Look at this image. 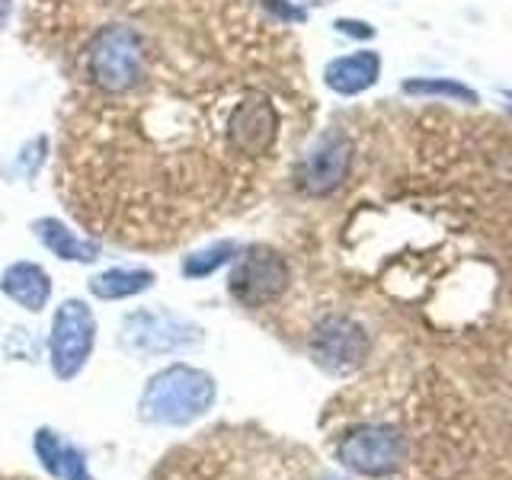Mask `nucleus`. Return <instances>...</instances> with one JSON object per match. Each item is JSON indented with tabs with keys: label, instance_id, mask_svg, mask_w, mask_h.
Here are the masks:
<instances>
[{
	"label": "nucleus",
	"instance_id": "1",
	"mask_svg": "<svg viewBox=\"0 0 512 480\" xmlns=\"http://www.w3.org/2000/svg\"><path fill=\"white\" fill-rule=\"evenodd\" d=\"M240 0H183L144 26L132 80L71 93L58 192L90 234L167 250L240 212L285 138L292 52Z\"/></svg>",
	"mask_w": 512,
	"mask_h": 480
},
{
	"label": "nucleus",
	"instance_id": "15",
	"mask_svg": "<svg viewBox=\"0 0 512 480\" xmlns=\"http://www.w3.org/2000/svg\"><path fill=\"white\" fill-rule=\"evenodd\" d=\"M404 90L407 93H429V96H452V100L477 103V93L468 90L464 84H455V80H407Z\"/></svg>",
	"mask_w": 512,
	"mask_h": 480
},
{
	"label": "nucleus",
	"instance_id": "5",
	"mask_svg": "<svg viewBox=\"0 0 512 480\" xmlns=\"http://www.w3.org/2000/svg\"><path fill=\"white\" fill-rule=\"evenodd\" d=\"M336 458H340L349 471H356L362 477H384L397 468L400 458H404V439H400L391 426L362 423L356 429H349L340 439Z\"/></svg>",
	"mask_w": 512,
	"mask_h": 480
},
{
	"label": "nucleus",
	"instance_id": "14",
	"mask_svg": "<svg viewBox=\"0 0 512 480\" xmlns=\"http://www.w3.org/2000/svg\"><path fill=\"white\" fill-rule=\"evenodd\" d=\"M234 253H237V244H231V240H224V244L205 247V250H199V253L186 256V260H183V276H189V279L212 276V272H215L218 266L228 263Z\"/></svg>",
	"mask_w": 512,
	"mask_h": 480
},
{
	"label": "nucleus",
	"instance_id": "7",
	"mask_svg": "<svg viewBox=\"0 0 512 480\" xmlns=\"http://www.w3.org/2000/svg\"><path fill=\"white\" fill-rule=\"evenodd\" d=\"M199 327L186 324L183 317H173L164 311H138L125 320L122 327V346L128 352H148V356H157V352H176L186 349L199 340Z\"/></svg>",
	"mask_w": 512,
	"mask_h": 480
},
{
	"label": "nucleus",
	"instance_id": "11",
	"mask_svg": "<svg viewBox=\"0 0 512 480\" xmlns=\"http://www.w3.org/2000/svg\"><path fill=\"white\" fill-rule=\"evenodd\" d=\"M32 231L42 240V244L52 250L58 260H74V263H93L100 256V247L93 240L77 237L74 231H68V224L58 218H42L32 221Z\"/></svg>",
	"mask_w": 512,
	"mask_h": 480
},
{
	"label": "nucleus",
	"instance_id": "18",
	"mask_svg": "<svg viewBox=\"0 0 512 480\" xmlns=\"http://www.w3.org/2000/svg\"><path fill=\"white\" fill-rule=\"evenodd\" d=\"M317 480H340V477H317Z\"/></svg>",
	"mask_w": 512,
	"mask_h": 480
},
{
	"label": "nucleus",
	"instance_id": "10",
	"mask_svg": "<svg viewBox=\"0 0 512 480\" xmlns=\"http://www.w3.org/2000/svg\"><path fill=\"white\" fill-rule=\"evenodd\" d=\"M381 74V58L375 52H356V55H343L327 64V87L336 90L340 96H356L368 90Z\"/></svg>",
	"mask_w": 512,
	"mask_h": 480
},
{
	"label": "nucleus",
	"instance_id": "2",
	"mask_svg": "<svg viewBox=\"0 0 512 480\" xmlns=\"http://www.w3.org/2000/svg\"><path fill=\"white\" fill-rule=\"evenodd\" d=\"M215 404L212 375L189 365H170L148 381L141 394V420L157 426H186Z\"/></svg>",
	"mask_w": 512,
	"mask_h": 480
},
{
	"label": "nucleus",
	"instance_id": "3",
	"mask_svg": "<svg viewBox=\"0 0 512 480\" xmlns=\"http://www.w3.org/2000/svg\"><path fill=\"white\" fill-rule=\"evenodd\" d=\"M288 282H292V272H288L285 256H279L272 247L256 244L240 253L228 288L234 301L244 304V308H269L272 301L282 298Z\"/></svg>",
	"mask_w": 512,
	"mask_h": 480
},
{
	"label": "nucleus",
	"instance_id": "4",
	"mask_svg": "<svg viewBox=\"0 0 512 480\" xmlns=\"http://www.w3.org/2000/svg\"><path fill=\"white\" fill-rule=\"evenodd\" d=\"M96 343V320L84 301H64L52 320V368L61 381L74 378L87 365Z\"/></svg>",
	"mask_w": 512,
	"mask_h": 480
},
{
	"label": "nucleus",
	"instance_id": "17",
	"mask_svg": "<svg viewBox=\"0 0 512 480\" xmlns=\"http://www.w3.org/2000/svg\"><path fill=\"white\" fill-rule=\"evenodd\" d=\"M0 480H32V477H26V474H7L4 477V474H0Z\"/></svg>",
	"mask_w": 512,
	"mask_h": 480
},
{
	"label": "nucleus",
	"instance_id": "16",
	"mask_svg": "<svg viewBox=\"0 0 512 480\" xmlns=\"http://www.w3.org/2000/svg\"><path fill=\"white\" fill-rule=\"evenodd\" d=\"M10 10H13V0H0V29L7 26V20H10Z\"/></svg>",
	"mask_w": 512,
	"mask_h": 480
},
{
	"label": "nucleus",
	"instance_id": "12",
	"mask_svg": "<svg viewBox=\"0 0 512 480\" xmlns=\"http://www.w3.org/2000/svg\"><path fill=\"white\" fill-rule=\"evenodd\" d=\"M36 452L42 458V464L55 477L61 480H93L87 474V461L77 452L71 442H61L52 429H39L36 432Z\"/></svg>",
	"mask_w": 512,
	"mask_h": 480
},
{
	"label": "nucleus",
	"instance_id": "6",
	"mask_svg": "<svg viewBox=\"0 0 512 480\" xmlns=\"http://www.w3.org/2000/svg\"><path fill=\"white\" fill-rule=\"evenodd\" d=\"M311 356L320 368L333 375H346L368 359V333L349 317H324L311 333Z\"/></svg>",
	"mask_w": 512,
	"mask_h": 480
},
{
	"label": "nucleus",
	"instance_id": "9",
	"mask_svg": "<svg viewBox=\"0 0 512 480\" xmlns=\"http://www.w3.org/2000/svg\"><path fill=\"white\" fill-rule=\"evenodd\" d=\"M0 288L10 301H16L26 311H42L48 298H52V279L48 272L36 263H13L7 266L4 279H0Z\"/></svg>",
	"mask_w": 512,
	"mask_h": 480
},
{
	"label": "nucleus",
	"instance_id": "8",
	"mask_svg": "<svg viewBox=\"0 0 512 480\" xmlns=\"http://www.w3.org/2000/svg\"><path fill=\"white\" fill-rule=\"evenodd\" d=\"M352 167V144L343 135H327L317 141V148L304 154L298 167V186L308 196H327L340 189Z\"/></svg>",
	"mask_w": 512,
	"mask_h": 480
},
{
	"label": "nucleus",
	"instance_id": "13",
	"mask_svg": "<svg viewBox=\"0 0 512 480\" xmlns=\"http://www.w3.org/2000/svg\"><path fill=\"white\" fill-rule=\"evenodd\" d=\"M151 285H154L151 269H106L96 279H90V292L103 301H119L148 292Z\"/></svg>",
	"mask_w": 512,
	"mask_h": 480
}]
</instances>
